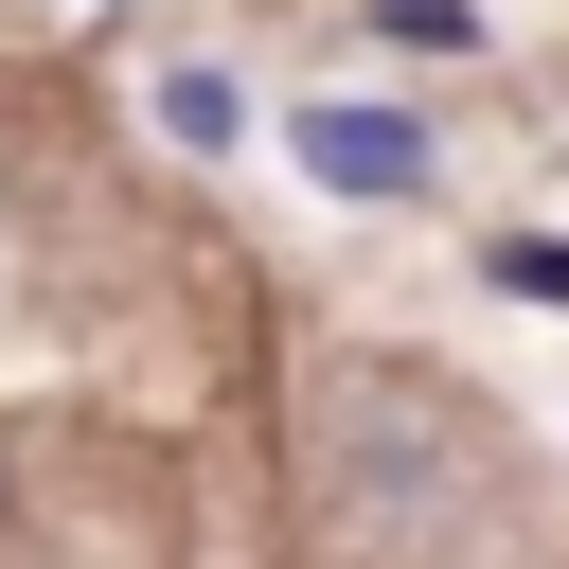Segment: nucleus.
I'll return each instance as SVG.
<instances>
[{
    "label": "nucleus",
    "mask_w": 569,
    "mask_h": 569,
    "mask_svg": "<svg viewBox=\"0 0 569 569\" xmlns=\"http://www.w3.org/2000/svg\"><path fill=\"white\" fill-rule=\"evenodd\" d=\"M160 124H178V142H196V160H213V142H231V124H249V89H231V71H160Z\"/></svg>",
    "instance_id": "f03ea898"
},
{
    "label": "nucleus",
    "mask_w": 569,
    "mask_h": 569,
    "mask_svg": "<svg viewBox=\"0 0 569 569\" xmlns=\"http://www.w3.org/2000/svg\"><path fill=\"white\" fill-rule=\"evenodd\" d=\"M480 284H516V302H569V231H516V249H498Z\"/></svg>",
    "instance_id": "7ed1b4c3"
},
{
    "label": "nucleus",
    "mask_w": 569,
    "mask_h": 569,
    "mask_svg": "<svg viewBox=\"0 0 569 569\" xmlns=\"http://www.w3.org/2000/svg\"><path fill=\"white\" fill-rule=\"evenodd\" d=\"M373 18H391L409 53H480V18H462V0H373Z\"/></svg>",
    "instance_id": "20e7f679"
},
{
    "label": "nucleus",
    "mask_w": 569,
    "mask_h": 569,
    "mask_svg": "<svg viewBox=\"0 0 569 569\" xmlns=\"http://www.w3.org/2000/svg\"><path fill=\"white\" fill-rule=\"evenodd\" d=\"M284 142H302V178H320V196H373V213H391V196H427V124H409V107H302Z\"/></svg>",
    "instance_id": "f257e3e1"
}]
</instances>
